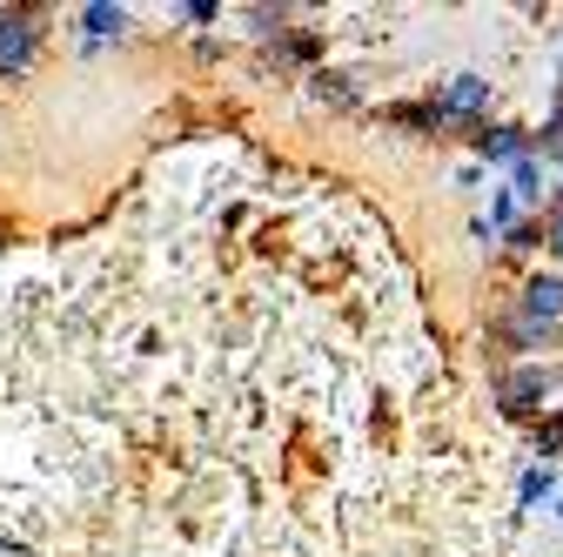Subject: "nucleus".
<instances>
[{
    "label": "nucleus",
    "mask_w": 563,
    "mask_h": 557,
    "mask_svg": "<svg viewBox=\"0 0 563 557\" xmlns=\"http://www.w3.org/2000/svg\"><path fill=\"white\" fill-rule=\"evenodd\" d=\"M517 195H530V201L543 195V175H537V162H530V155L517 162Z\"/></svg>",
    "instance_id": "nucleus-7"
},
{
    "label": "nucleus",
    "mask_w": 563,
    "mask_h": 557,
    "mask_svg": "<svg viewBox=\"0 0 563 557\" xmlns=\"http://www.w3.org/2000/svg\"><path fill=\"white\" fill-rule=\"evenodd\" d=\"M543 491H550V470H530V477H523V504H537Z\"/></svg>",
    "instance_id": "nucleus-8"
},
{
    "label": "nucleus",
    "mask_w": 563,
    "mask_h": 557,
    "mask_svg": "<svg viewBox=\"0 0 563 557\" xmlns=\"http://www.w3.org/2000/svg\"><path fill=\"white\" fill-rule=\"evenodd\" d=\"M483 155L489 162H523V128H489L483 134Z\"/></svg>",
    "instance_id": "nucleus-4"
},
{
    "label": "nucleus",
    "mask_w": 563,
    "mask_h": 557,
    "mask_svg": "<svg viewBox=\"0 0 563 557\" xmlns=\"http://www.w3.org/2000/svg\"><path fill=\"white\" fill-rule=\"evenodd\" d=\"M81 21H88V34H114V28H128V14H121V8H88Z\"/></svg>",
    "instance_id": "nucleus-6"
},
{
    "label": "nucleus",
    "mask_w": 563,
    "mask_h": 557,
    "mask_svg": "<svg viewBox=\"0 0 563 557\" xmlns=\"http://www.w3.org/2000/svg\"><path fill=\"white\" fill-rule=\"evenodd\" d=\"M483 101H489V81H483V75H456L450 95H443V108H437V121H450V114H476Z\"/></svg>",
    "instance_id": "nucleus-2"
},
{
    "label": "nucleus",
    "mask_w": 563,
    "mask_h": 557,
    "mask_svg": "<svg viewBox=\"0 0 563 557\" xmlns=\"http://www.w3.org/2000/svg\"><path fill=\"white\" fill-rule=\"evenodd\" d=\"M543 390H550V376H543V370H523V376H510V383H504V396H510V409H523V403H537Z\"/></svg>",
    "instance_id": "nucleus-5"
},
{
    "label": "nucleus",
    "mask_w": 563,
    "mask_h": 557,
    "mask_svg": "<svg viewBox=\"0 0 563 557\" xmlns=\"http://www.w3.org/2000/svg\"><path fill=\"white\" fill-rule=\"evenodd\" d=\"M27 54H34V21L27 14H8V21H0V75L27 67Z\"/></svg>",
    "instance_id": "nucleus-1"
},
{
    "label": "nucleus",
    "mask_w": 563,
    "mask_h": 557,
    "mask_svg": "<svg viewBox=\"0 0 563 557\" xmlns=\"http://www.w3.org/2000/svg\"><path fill=\"white\" fill-rule=\"evenodd\" d=\"M523 303H530V316L563 323V275H537V283L523 290Z\"/></svg>",
    "instance_id": "nucleus-3"
},
{
    "label": "nucleus",
    "mask_w": 563,
    "mask_h": 557,
    "mask_svg": "<svg viewBox=\"0 0 563 557\" xmlns=\"http://www.w3.org/2000/svg\"><path fill=\"white\" fill-rule=\"evenodd\" d=\"M550 249H556V255H563V216H556V229H550Z\"/></svg>",
    "instance_id": "nucleus-9"
}]
</instances>
